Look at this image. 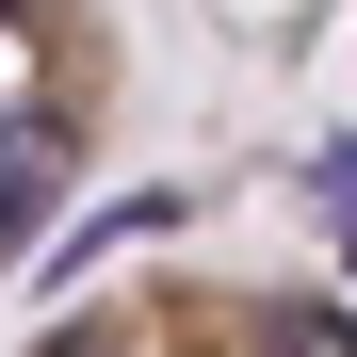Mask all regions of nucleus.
Masks as SVG:
<instances>
[{"mask_svg": "<svg viewBox=\"0 0 357 357\" xmlns=\"http://www.w3.org/2000/svg\"><path fill=\"white\" fill-rule=\"evenodd\" d=\"M33 357H357V309L292 260L178 244V260H130L114 292H82Z\"/></svg>", "mask_w": 357, "mask_h": 357, "instance_id": "obj_1", "label": "nucleus"}, {"mask_svg": "<svg viewBox=\"0 0 357 357\" xmlns=\"http://www.w3.org/2000/svg\"><path fill=\"white\" fill-rule=\"evenodd\" d=\"M114 114H130V33L114 17H0V292L98 178Z\"/></svg>", "mask_w": 357, "mask_h": 357, "instance_id": "obj_2", "label": "nucleus"}]
</instances>
